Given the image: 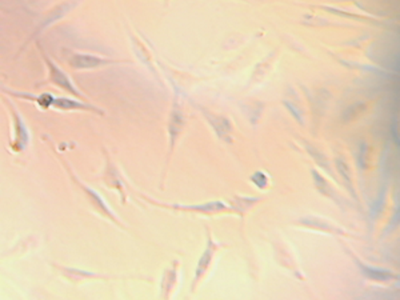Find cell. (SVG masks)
<instances>
[{"label":"cell","instance_id":"5b68a950","mask_svg":"<svg viewBox=\"0 0 400 300\" xmlns=\"http://www.w3.org/2000/svg\"><path fill=\"white\" fill-rule=\"evenodd\" d=\"M183 127H184V115H183V110H182L178 98H177L174 107H172V111H171V115H170V123H168V134H170V153H168V156L172 153L175 143L178 140Z\"/></svg>","mask_w":400,"mask_h":300},{"label":"cell","instance_id":"9c48e42d","mask_svg":"<svg viewBox=\"0 0 400 300\" xmlns=\"http://www.w3.org/2000/svg\"><path fill=\"white\" fill-rule=\"evenodd\" d=\"M52 107L57 108V110H60V111H92V112L103 115V111L98 110L94 105H83L80 102H76V100H73V99H67V98H55Z\"/></svg>","mask_w":400,"mask_h":300},{"label":"cell","instance_id":"30bf717a","mask_svg":"<svg viewBox=\"0 0 400 300\" xmlns=\"http://www.w3.org/2000/svg\"><path fill=\"white\" fill-rule=\"evenodd\" d=\"M205 112V117L206 119L209 121L211 127L215 130V133L218 134V136L221 139H224V140H228V133L231 131V124H230V120L223 118V117H219V115H212L211 112Z\"/></svg>","mask_w":400,"mask_h":300},{"label":"cell","instance_id":"52a82bcc","mask_svg":"<svg viewBox=\"0 0 400 300\" xmlns=\"http://www.w3.org/2000/svg\"><path fill=\"white\" fill-rule=\"evenodd\" d=\"M219 243H215L214 239H212V235L208 234V243L207 248L206 251L203 253V255L200 256V260L198 263V269H196V273H195V278H193V291H195L196 288V283L203 278V275L207 272L208 267L211 266V262L214 259V255L215 253L219 250Z\"/></svg>","mask_w":400,"mask_h":300},{"label":"cell","instance_id":"6da1fadb","mask_svg":"<svg viewBox=\"0 0 400 300\" xmlns=\"http://www.w3.org/2000/svg\"><path fill=\"white\" fill-rule=\"evenodd\" d=\"M40 52H42V57H43V59H45V64H47V68H48L47 82L51 83V84H54V86H57V87H59L61 90L66 91V92H68V93H71L75 98H79V99L82 98V99H83L84 96L75 89L74 83L70 80V77L66 75V74L60 70L59 67L45 55V52L42 48H40Z\"/></svg>","mask_w":400,"mask_h":300},{"label":"cell","instance_id":"8fae6325","mask_svg":"<svg viewBox=\"0 0 400 300\" xmlns=\"http://www.w3.org/2000/svg\"><path fill=\"white\" fill-rule=\"evenodd\" d=\"M16 98H23V99H29V100H34L36 102L39 107L42 108H48V107H52L54 105V100L55 98L51 95V93H42L39 96H35V95H31V93H19V92H15L14 93Z\"/></svg>","mask_w":400,"mask_h":300},{"label":"cell","instance_id":"3957f363","mask_svg":"<svg viewBox=\"0 0 400 300\" xmlns=\"http://www.w3.org/2000/svg\"><path fill=\"white\" fill-rule=\"evenodd\" d=\"M121 61H127V60H114L107 59V58H101L96 55H89V54H71V57L68 58V63L73 68L76 70H89V68H98V67H103V66H108V64H114V63H121Z\"/></svg>","mask_w":400,"mask_h":300},{"label":"cell","instance_id":"277c9868","mask_svg":"<svg viewBox=\"0 0 400 300\" xmlns=\"http://www.w3.org/2000/svg\"><path fill=\"white\" fill-rule=\"evenodd\" d=\"M8 105L11 108L13 119H14V136L11 140V150L20 152V151L24 150V147L29 144V130H27L24 121L20 118L19 112L15 111L14 105L11 103H8Z\"/></svg>","mask_w":400,"mask_h":300},{"label":"cell","instance_id":"8992f818","mask_svg":"<svg viewBox=\"0 0 400 300\" xmlns=\"http://www.w3.org/2000/svg\"><path fill=\"white\" fill-rule=\"evenodd\" d=\"M68 172L71 174V177H73V179L75 180V183L79 186V187H82L83 188V191L86 193V195L89 197V203L92 204V207L95 209V210L99 211L102 215L104 216H107L110 220H112L114 223H117V225H120V222H119L118 218L114 215V212L108 209V206L104 203L103 199L101 197V196L98 195L92 188H89L87 186H84L83 183H82V180H77V178L75 177L74 174H73V171L71 170H68Z\"/></svg>","mask_w":400,"mask_h":300},{"label":"cell","instance_id":"7a4b0ae2","mask_svg":"<svg viewBox=\"0 0 400 300\" xmlns=\"http://www.w3.org/2000/svg\"><path fill=\"white\" fill-rule=\"evenodd\" d=\"M142 196L143 200L149 202L152 204H156L159 207H164L168 210L177 211H188V212H199V213H205V215H212V213H221V212H228L230 207H227L223 202H209V203H202V204H195V206H180V204H162L159 202H155L152 199H149L147 196Z\"/></svg>","mask_w":400,"mask_h":300},{"label":"cell","instance_id":"ba28073f","mask_svg":"<svg viewBox=\"0 0 400 300\" xmlns=\"http://www.w3.org/2000/svg\"><path fill=\"white\" fill-rule=\"evenodd\" d=\"M105 153H107V152H105ZM103 179L104 183H105L110 188L118 190L119 194L121 195V202L126 203V200H127V193H126V190H124V181L121 179L118 170L114 167V165L111 163V160L108 159V155H107V167H105V174H104Z\"/></svg>","mask_w":400,"mask_h":300}]
</instances>
